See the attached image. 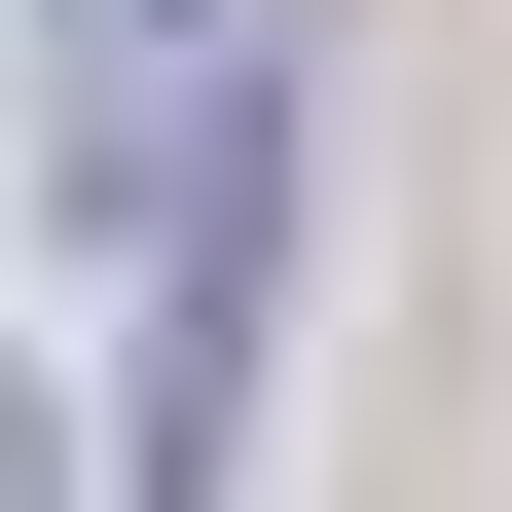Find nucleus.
Wrapping results in <instances>:
<instances>
[{"label": "nucleus", "instance_id": "obj_1", "mask_svg": "<svg viewBox=\"0 0 512 512\" xmlns=\"http://www.w3.org/2000/svg\"><path fill=\"white\" fill-rule=\"evenodd\" d=\"M220 74H256L220 0H37V147H74V256L147 220V147H183V110H220Z\"/></svg>", "mask_w": 512, "mask_h": 512}]
</instances>
